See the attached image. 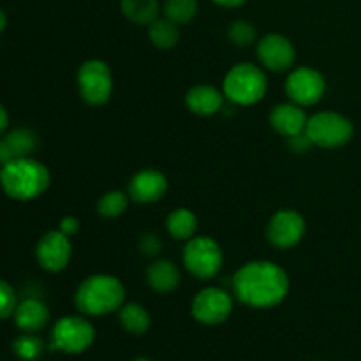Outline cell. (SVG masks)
I'll return each mask as SVG.
<instances>
[{
  "label": "cell",
  "mask_w": 361,
  "mask_h": 361,
  "mask_svg": "<svg viewBox=\"0 0 361 361\" xmlns=\"http://www.w3.org/2000/svg\"><path fill=\"white\" fill-rule=\"evenodd\" d=\"M0 169H2V168H0Z\"/></svg>",
  "instance_id": "cell-35"
},
{
  "label": "cell",
  "mask_w": 361,
  "mask_h": 361,
  "mask_svg": "<svg viewBox=\"0 0 361 361\" xmlns=\"http://www.w3.org/2000/svg\"><path fill=\"white\" fill-rule=\"evenodd\" d=\"M166 228L175 240H190L197 229V217L187 208H178L166 219Z\"/></svg>",
  "instance_id": "cell-21"
},
{
  "label": "cell",
  "mask_w": 361,
  "mask_h": 361,
  "mask_svg": "<svg viewBox=\"0 0 361 361\" xmlns=\"http://www.w3.org/2000/svg\"><path fill=\"white\" fill-rule=\"evenodd\" d=\"M76 307L87 316H108L116 312L126 302V288L113 275H92L78 288Z\"/></svg>",
  "instance_id": "cell-3"
},
{
  "label": "cell",
  "mask_w": 361,
  "mask_h": 361,
  "mask_svg": "<svg viewBox=\"0 0 361 361\" xmlns=\"http://www.w3.org/2000/svg\"><path fill=\"white\" fill-rule=\"evenodd\" d=\"M13 157H30L32 152L37 148V136L28 129H16L6 137Z\"/></svg>",
  "instance_id": "cell-23"
},
{
  "label": "cell",
  "mask_w": 361,
  "mask_h": 361,
  "mask_svg": "<svg viewBox=\"0 0 361 361\" xmlns=\"http://www.w3.org/2000/svg\"><path fill=\"white\" fill-rule=\"evenodd\" d=\"M59 231L71 238V236H74L78 231H80V221H78L76 217H63L62 221H60Z\"/></svg>",
  "instance_id": "cell-30"
},
{
  "label": "cell",
  "mask_w": 361,
  "mask_h": 361,
  "mask_svg": "<svg viewBox=\"0 0 361 361\" xmlns=\"http://www.w3.org/2000/svg\"><path fill=\"white\" fill-rule=\"evenodd\" d=\"M133 361H154V360H148V358H136V360H133Z\"/></svg>",
  "instance_id": "cell-34"
},
{
  "label": "cell",
  "mask_w": 361,
  "mask_h": 361,
  "mask_svg": "<svg viewBox=\"0 0 361 361\" xmlns=\"http://www.w3.org/2000/svg\"><path fill=\"white\" fill-rule=\"evenodd\" d=\"M187 108L200 116L215 115L224 106V95L214 87L208 85H197L192 87L185 95Z\"/></svg>",
  "instance_id": "cell-17"
},
{
  "label": "cell",
  "mask_w": 361,
  "mask_h": 361,
  "mask_svg": "<svg viewBox=\"0 0 361 361\" xmlns=\"http://www.w3.org/2000/svg\"><path fill=\"white\" fill-rule=\"evenodd\" d=\"M307 122H309L307 113L303 111L302 106L295 102L275 106L270 115L271 127L286 137H295L305 133Z\"/></svg>",
  "instance_id": "cell-15"
},
{
  "label": "cell",
  "mask_w": 361,
  "mask_h": 361,
  "mask_svg": "<svg viewBox=\"0 0 361 361\" xmlns=\"http://www.w3.org/2000/svg\"><path fill=\"white\" fill-rule=\"evenodd\" d=\"M6 23H7V18H6V14H4L2 11H0V32H2L4 28H6Z\"/></svg>",
  "instance_id": "cell-33"
},
{
  "label": "cell",
  "mask_w": 361,
  "mask_h": 361,
  "mask_svg": "<svg viewBox=\"0 0 361 361\" xmlns=\"http://www.w3.org/2000/svg\"><path fill=\"white\" fill-rule=\"evenodd\" d=\"M73 245L69 236L60 231H49L39 240L35 256L39 264L48 271H60L69 264Z\"/></svg>",
  "instance_id": "cell-13"
},
{
  "label": "cell",
  "mask_w": 361,
  "mask_h": 361,
  "mask_svg": "<svg viewBox=\"0 0 361 361\" xmlns=\"http://www.w3.org/2000/svg\"><path fill=\"white\" fill-rule=\"evenodd\" d=\"M0 185L13 200L30 201L49 187V171L42 162L32 157L11 159L0 169Z\"/></svg>",
  "instance_id": "cell-2"
},
{
  "label": "cell",
  "mask_w": 361,
  "mask_h": 361,
  "mask_svg": "<svg viewBox=\"0 0 361 361\" xmlns=\"http://www.w3.org/2000/svg\"><path fill=\"white\" fill-rule=\"evenodd\" d=\"M305 134L316 147L337 148L353 137V123L338 113H316L307 122Z\"/></svg>",
  "instance_id": "cell-6"
},
{
  "label": "cell",
  "mask_w": 361,
  "mask_h": 361,
  "mask_svg": "<svg viewBox=\"0 0 361 361\" xmlns=\"http://www.w3.org/2000/svg\"><path fill=\"white\" fill-rule=\"evenodd\" d=\"M78 88L87 104L102 106L113 92V76L108 63L102 60H87L78 71Z\"/></svg>",
  "instance_id": "cell-8"
},
{
  "label": "cell",
  "mask_w": 361,
  "mask_h": 361,
  "mask_svg": "<svg viewBox=\"0 0 361 361\" xmlns=\"http://www.w3.org/2000/svg\"><path fill=\"white\" fill-rule=\"evenodd\" d=\"M183 264L201 281L214 279L222 268V249L214 238L194 236L183 250Z\"/></svg>",
  "instance_id": "cell-7"
},
{
  "label": "cell",
  "mask_w": 361,
  "mask_h": 361,
  "mask_svg": "<svg viewBox=\"0 0 361 361\" xmlns=\"http://www.w3.org/2000/svg\"><path fill=\"white\" fill-rule=\"evenodd\" d=\"M127 208V196L122 190H111L106 192L104 196L99 200L97 212L106 219H115L122 215Z\"/></svg>",
  "instance_id": "cell-26"
},
{
  "label": "cell",
  "mask_w": 361,
  "mask_h": 361,
  "mask_svg": "<svg viewBox=\"0 0 361 361\" xmlns=\"http://www.w3.org/2000/svg\"><path fill=\"white\" fill-rule=\"evenodd\" d=\"M16 307H18L16 293H14V289L11 288L6 281L0 279V321L13 316Z\"/></svg>",
  "instance_id": "cell-28"
},
{
  "label": "cell",
  "mask_w": 361,
  "mask_h": 361,
  "mask_svg": "<svg viewBox=\"0 0 361 361\" xmlns=\"http://www.w3.org/2000/svg\"><path fill=\"white\" fill-rule=\"evenodd\" d=\"M14 355L23 361H35L44 353V342L35 334H25L13 342Z\"/></svg>",
  "instance_id": "cell-24"
},
{
  "label": "cell",
  "mask_w": 361,
  "mask_h": 361,
  "mask_svg": "<svg viewBox=\"0 0 361 361\" xmlns=\"http://www.w3.org/2000/svg\"><path fill=\"white\" fill-rule=\"evenodd\" d=\"M123 16L134 25H150L159 18V0H122Z\"/></svg>",
  "instance_id": "cell-20"
},
{
  "label": "cell",
  "mask_w": 361,
  "mask_h": 361,
  "mask_svg": "<svg viewBox=\"0 0 361 361\" xmlns=\"http://www.w3.org/2000/svg\"><path fill=\"white\" fill-rule=\"evenodd\" d=\"M197 2L196 0H166L164 16L175 21L176 25H185L196 16Z\"/></svg>",
  "instance_id": "cell-25"
},
{
  "label": "cell",
  "mask_w": 361,
  "mask_h": 361,
  "mask_svg": "<svg viewBox=\"0 0 361 361\" xmlns=\"http://www.w3.org/2000/svg\"><path fill=\"white\" fill-rule=\"evenodd\" d=\"M214 2H217L219 6H224V7H238L242 6L243 2H247V0H214Z\"/></svg>",
  "instance_id": "cell-32"
},
{
  "label": "cell",
  "mask_w": 361,
  "mask_h": 361,
  "mask_svg": "<svg viewBox=\"0 0 361 361\" xmlns=\"http://www.w3.org/2000/svg\"><path fill=\"white\" fill-rule=\"evenodd\" d=\"M305 235V219L295 210H281L270 219L267 236L279 249L295 247Z\"/></svg>",
  "instance_id": "cell-11"
},
{
  "label": "cell",
  "mask_w": 361,
  "mask_h": 361,
  "mask_svg": "<svg viewBox=\"0 0 361 361\" xmlns=\"http://www.w3.org/2000/svg\"><path fill=\"white\" fill-rule=\"evenodd\" d=\"M180 270L173 261L161 259L150 264L147 270V282L157 293H171L180 286Z\"/></svg>",
  "instance_id": "cell-18"
},
{
  "label": "cell",
  "mask_w": 361,
  "mask_h": 361,
  "mask_svg": "<svg viewBox=\"0 0 361 361\" xmlns=\"http://www.w3.org/2000/svg\"><path fill=\"white\" fill-rule=\"evenodd\" d=\"M14 323L23 334H37L48 324L49 310L41 300L27 298L18 303L14 310Z\"/></svg>",
  "instance_id": "cell-16"
},
{
  "label": "cell",
  "mask_w": 361,
  "mask_h": 361,
  "mask_svg": "<svg viewBox=\"0 0 361 361\" xmlns=\"http://www.w3.org/2000/svg\"><path fill=\"white\" fill-rule=\"evenodd\" d=\"M148 37L152 44H155L161 49H169L176 46L180 39V28L175 21L168 18H157L154 23L148 25Z\"/></svg>",
  "instance_id": "cell-22"
},
{
  "label": "cell",
  "mask_w": 361,
  "mask_h": 361,
  "mask_svg": "<svg viewBox=\"0 0 361 361\" xmlns=\"http://www.w3.org/2000/svg\"><path fill=\"white\" fill-rule=\"evenodd\" d=\"M229 39H231L233 44L245 48L256 41V28L249 21H233L231 27H229Z\"/></svg>",
  "instance_id": "cell-27"
},
{
  "label": "cell",
  "mask_w": 361,
  "mask_h": 361,
  "mask_svg": "<svg viewBox=\"0 0 361 361\" xmlns=\"http://www.w3.org/2000/svg\"><path fill=\"white\" fill-rule=\"evenodd\" d=\"M257 56L267 69L284 73L295 63L296 51L288 37L281 34H268L257 44Z\"/></svg>",
  "instance_id": "cell-12"
},
{
  "label": "cell",
  "mask_w": 361,
  "mask_h": 361,
  "mask_svg": "<svg viewBox=\"0 0 361 361\" xmlns=\"http://www.w3.org/2000/svg\"><path fill=\"white\" fill-rule=\"evenodd\" d=\"M267 76L254 63H238L224 78V95L238 106H250L264 97Z\"/></svg>",
  "instance_id": "cell-4"
},
{
  "label": "cell",
  "mask_w": 361,
  "mask_h": 361,
  "mask_svg": "<svg viewBox=\"0 0 361 361\" xmlns=\"http://www.w3.org/2000/svg\"><path fill=\"white\" fill-rule=\"evenodd\" d=\"M120 324L133 335H143L150 330L152 317L148 310L140 303H123L118 310Z\"/></svg>",
  "instance_id": "cell-19"
},
{
  "label": "cell",
  "mask_w": 361,
  "mask_h": 361,
  "mask_svg": "<svg viewBox=\"0 0 361 361\" xmlns=\"http://www.w3.org/2000/svg\"><path fill=\"white\" fill-rule=\"evenodd\" d=\"M140 249L143 250L147 256H154V254H159L162 249V243L159 240L157 235H145L140 242Z\"/></svg>",
  "instance_id": "cell-29"
},
{
  "label": "cell",
  "mask_w": 361,
  "mask_h": 361,
  "mask_svg": "<svg viewBox=\"0 0 361 361\" xmlns=\"http://www.w3.org/2000/svg\"><path fill=\"white\" fill-rule=\"evenodd\" d=\"M7 126H9V115H7L6 108L0 104V134L7 129Z\"/></svg>",
  "instance_id": "cell-31"
},
{
  "label": "cell",
  "mask_w": 361,
  "mask_h": 361,
  "mask_svg": "<svg viewBox=\"0 0 361 361\" xmlns=\"http://www.w3.org/2000/svg\"><path fill=\"white\" fill-rule=\"evenodd\" d=\"M233 310V300L229 293L221 288H207L197 293L192 300V316L201 324L215 326L224 323Z\"/></svg>",
  "instance_id": "cell-9"
},
{
  "label": "cell",
  "mask_w": 361,
  "mask_h": 361,
  "mask_svg": "<svg viewBox=\"0 0 361 361\" xmlns=\"http://www.w3.org/2000/svg\"><path fill=\"white\" fill-rule=\"evenodd\" d=\"M233 289L238 300L254 309H270L289 293L288 274L271 261H252L236 271Z\"/></svg>",
  "instance_id": "cell-1"
},
{
  "label": "cell",
  "mask_w": 361,
  "mask_h": 361,
  "mask_svg": "<svg viewBox=\"0 0 361 361\" xmlns=\"http://www.w3.org/2000/svg\"><path fill=\"white\" fill-rule=\"evenodd\" d=\"M95 341V330L87 319L80 316L62 317L51 330L49 348L67 355H81Z\"/></svg>",
  "instance_id": "cell-5"
},
{
  "label": "cell",
  "mask_w": 361,
  "mask_h": 361,
  "mask_svg": "<svg viewBox=\"0 0 361 361\" xmlns=\"http://www.w3.org/2000/svg\"><path fill=\"white\" fill-rule=\"evenodd\" d=\"M324 78L319 71L312 67H300L289 74L286 81V94L295 104L312 106L321 101L324 94Z\"/></svg>",
  "instance_id": "cell-10"
},
{
  "label": "cell",
  "mask_w": 361,
  "mask_h": 361,
  "mask_svg": "<svg viewBox=\"0 0 361 361\" xmlns=\"http://www.w3.org/2000/svg\"><path fill=\"white\" fill-rule=\"evenodd\" d=\"M168 190V178L157 169H143L136 173L129 183V196L136 203H154Z\"/></svg>",
  "instance_id": "cell-14"
}]
</instances>
